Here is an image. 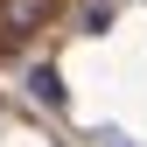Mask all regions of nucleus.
Masks as SVG:
<instances>
[{
  "instance_id": "obj_2",
  "label": "nucleus",
  "mask_w": 147,
  "mask_h": 147,
  "mask_svg": "<svg viewBox=\"0 0 147 147\" xmlns=\"http://www.w3.org/2000/svg\"><path fill=\"white\" fill-rule=\"evenodd\" d=\"M35 91H42L49 105H63V84H56V70H35Z\"/></svg>"
},
{
  "instance_id": "obj_1",
  "label": "nucleus",
  "mask_w": 147,
  "mask_h": 147,
  "mask_svg": "<svg viewBox=\"0 0 147 147\" xmlns=\"http://www.w3.org/2000/svg\"><path fill=\"white\" fill-rule=\"evenodd\" d=\"M49 14H56V0H0V35L7 42H28Z\"/></svg>"
}]
</instances>
